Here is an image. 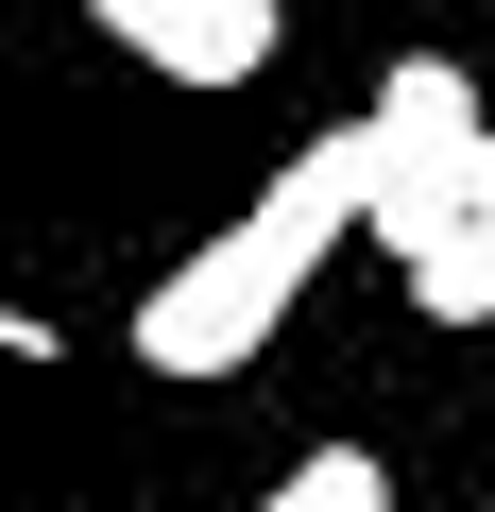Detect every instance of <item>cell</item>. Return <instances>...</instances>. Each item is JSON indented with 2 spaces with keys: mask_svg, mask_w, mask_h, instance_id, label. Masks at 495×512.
<instances>
[{
  "mask_svg": "<svg viewBox=\"0 0 495 512\" xmlns=\"http://www.w3.org/2000/svg\"><path fill=\"white\" fill-rule=\"evenodd\" d=\"M359 137H376V205H359V222L427 274V256L495 205V120H478V86H461L444 52H410V69L376 86V120H359Z\"/></svg>",
  "mask_w": 495,
  "mask_h": 512,
  "instance_id": "obj_2",
  "label": "cell"
},
{
  "mask_svg": "<svg viewBox=\"0 0 495 512\" xmlns=\"http://www.w3.org/2000/svg\"><path fill=\"white\" fill-rule=\"evenodd\" d=\"M410 308H427V325H495V205H478V222L427 256V274H410Z\"/></svg>",
  "mask_w": 495,
  "mask_h": 512,
  "instance_id": "obj_5",
  "label": "cell"
},
{
  "mask_svg": "<svg viewBox=\"0 0 495 512\" xmlns=\"http://www.w3.org/2000/svg\"><path fill=\"white\" fill-rule=\"evenodd\" d=\"M359 205H376V137L342 120V137H308L257 205H239V222L188 256V274H154L137 359H154V376H239V359H257V342L308 308V274L342 256V222H359Z\"/></svg>",
  "mask_w": 495,
  "mask_h": 512,
  "instance_id": "obj_1",
  "label": "cell"
},
{
  "mask_svg": "<svg viewBox=\"0 0 495 512\" xmlns=\"http://www.w3.org/2000/svg\"><path fill=\"white\" fill-rule=\"evenodd\" d=\"M478 512H495V495H478Z\"/></svg>",
  "mask_w": 495,
  "mask_h": 512,
  "instance_id": "obj_7",
  "label": "cell"
},
{
  "mask_svg": "<svg viewBox=\"0 0 495 512\" xmlns=\"http://www.w3.org/2000/svg\"><path fill=\"white\" fill-rule=\"evenodd\" d=\"M52 342H69V325H35V308H0V359H52Z\"/></svg>",
  "mask_w": 495,
  "mask_h": 512,
  "instance_id": "obj_6",
  "label": "cell"
},
{
  "mask_svg": "<svg viewBox=\"0 0 495 512\" xmlns=\"http://www.w3.org/2000/svg\"><path fill=\"white\" fill-rule=\"evenodd\" d=\"M257 512H393V461H376V444H308Z\"/></svg>",
  "mask_w": 495,
  "mask_h": 512,
  "instance_id": "obj_4",
  "label": "cell"
},
{
  "mask_svg": "<svg viewBox=\"0 0 495 512\" xmlns=\"http://www.w3.org/2000/svg\"><path fill=\"white\" fill-rule=\"evenodd\" d=\"M86 18H103L120 52H154L171 86H257V69H274V35H291L274 0H86Z\"/></svg>",
  "mask_w": 495,
  "mask_h": 512,
  "instance_id": "obj_3",
  "label": "cell"
}]
</instances>
